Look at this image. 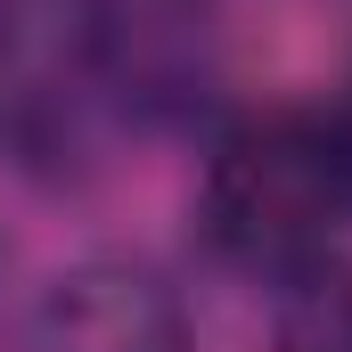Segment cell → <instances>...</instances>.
Listing matches in <instances>:
<instances>
[{"mask_svg": "<svg viewBox=\"0 0 352 352\" xmlns=\"http://www.w3.org/2000/svg\"><path fill=\"white\" fill-rule=\"evenodd\" d=\"M278 352H352V270H303L278 311Z\"/></svg>", "mask_w": 352, "mask_h": 352, "instance_id": "obj_5", "label": "cell"}, {"mask_svg": "<svg viewBox=\"0 0 352 352\" xmlns=\"http://www.w3.org/2000/svg\"><path fill=\"white\" fill-rule=\"evenodd\" d=\"M98 90L140 115L180 123L221 82V0H90Z\"/></svg>", "mask_w": 352, "mask_h": 352, "instance_id": "obj_2", "label": "cell"}, {"mask_svg": "<svg viewBox=\"0 0 352 352\" xmlns=\"http://www.w3.org/2000/svg\"><path fill=\"white\" fill-rule=\"evenodd\" d=\"M98 90L90 0H0V140L58 148Z\"/></svg>", "mask_w": 352, "mask_h": 352, "instance_id": "obj_4", "label": "cell"}, {"mask_svg": "<svg viewBox=\"0 0 352 352\" xmlns=\"http://www.w3.org/2000/svg\"><path fill=\"white\" fill-rule=\"evenodd\" d=\"M16 352H188V311L164 270L98 254L41 287Z\"/></svg>", "mask_w": 352, "mask_h": 352, "instance_id": "obj_3", "label": "cell"}, {"mask_svg": "<svg viewBox=\"0 0 352 352\" xmlns=\"http://www.w3.org/2000/svg\"><path fill=\"white\" fill-rule=\"evenodd\" d=\"M205 246L230 270L295 287L303 270L328 263V238L344 221V188L328 173L320 123L311 115H246L213 140V164L197 188Z\"/></svg>", "mask_w": 352, "mask_h": 352, "instance_id": "obj_1", "label": "cell"}, {"mask_svg": "<svg viewBox=\"0 0 352 352\" xmlns=\"http://www.w3.org/2000/svg\"><path fill=\"white\" fill-rule=\"evenodd\" d=\"M320 123V148H328V173H336V188H344V213H352V74H344V90L311 115Z\"/></svg>", "mask_w": 352, "mask_h": 352, "instance_id": "obj_6", "label": "cell"}]
</instances>
